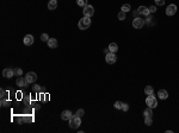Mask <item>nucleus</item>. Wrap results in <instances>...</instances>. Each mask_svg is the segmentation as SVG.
<instances>
[{
  "mask_svg": "<svg viewBox=\"0 0 179 133\" xmlns=\"http://www.w3.org/2000/svg\"><path fill=\"white\" fill-rule=\"evenodd\" d=\"M137 12L140 13V14H142V16H149V8L146 7V6H140V7L137 8Z\"/></svg>",
  "mask_w": 179,
  "mask_h": 133,
  "instance_id": "nucleus-11",
  "label": "nucleus"
},
{
  "mask_svg": "<svg viewBox=\"0 0 179 133\" xmlns=\"http://www.w3.org/2000/svg\"><path fill=\"white\" fill-rule=\"evenodd\" d=\"M48 47L51 48V49H55V48H57V40L55 38H49V40L47 42Z\"/></svg>",
  "mask_w": 179,
  "mask_h": 133,
  "instance_id": "nucleus-15",
  "label": "nucleus"
},
{
  "mask_svg": "<svg viewBox=\"0 0 179 133\" xmlns=\"http://www.w3.org/2000/svg\"><path fill=\"white\" fill-rule=\"evenodd\" d=\"M105 61H106V63H109V64H113V63L117 61L116 54H115V52H109V54H106Z\"/></svg>",
  "mask_w": 179,
  "mask_h": 133,
  "instance_id": "nucleus-5",
  "label": "nucleus"
},
{
  "mask_svg": "<svg viewBox=\"0 0 179 133\" xmlns=\"http://www.w3.org/2000/svg\"><path fill=\"white\" fill-rule=\"evenodd\" d=\"M23 42L25 45H32L34 44V36L32 35H26L25 37H24Z\"/></svg>",
  "mask_w": 179,
  "mask_h": 133,
  "instance_id": "nucleus-10",
  "label": "nucleus"
},
{
  "mask_svg": "<svg viewBox=\"0 0 179 133\" xmlns=\"http://www.w3.org/2000/svg\"><path fill=\"white\" fill-rule=\"evenodd\" d=\"M148 8H149V12H151V13H154V12L156 11L155 6H151V7H148Z\"/></svg>",
  "mask_w": 179,
  "mask_h": 133,
  "instance_id": "nucleus-33",
  "label": "nucleus"
},
{
  "mask_svg": "<svg viewBox=\"0 0 179 133\" xmlns=\"http://www.w3.org/2000/svg\"><path fill=\"white\" fill-rule=\"evenodd\" d=\"M32 90L36 92V93H39V92H42V88H41V86H38V84H35V86L32 87Z\"/></svg>",
  "mask_w": 179,
  "mask_h": 133,
  "instance_id": "nucleus-25",
  "label": "nucleus"
},
{
  "mask_svg": "<svg viewBox=\"0 0 179 133\" xmlns=\"http://www.w3.org/2000/svg\"><path fill=\"white\" fill-rule=\"evenodd\" d=\"M82 13H84V16H86V17H92L94 14L93 6H91V5H87V6H85V7H84V10H82Z\"/></svg>",
  "mask_w": 179,
  "mask_h": 133,
  "instance_id": "nucleus-4",
  "label": "nucleus"
},
{
  "mask_svg": "<svg viewBox=\"0 0 179 133\" xmlns=\"http://www.w3.org/2000/svg\"><path fill=\"white\" fill-rule=\"evenodd\" d=\"M144 124L147 126H151L153 124V120H152V117H146V119H144Z\"/></svg>",
  "mask_w": 179,
  "mask_h": 133,
  "instance_id": "nucleus-22",
  "label": "nucleus"
},
{
  "mask_svg": "<svg viewBox=\"0 0 179 133\" xmlns=\"http://www.w3.org/2000/svg\"><path fill=\"white\" fill-rule=\"evenodd\" d=\"M57 7V1L56 0H49V3H48V8L49 10H55V8Z\"/></svg>",
  "mask_w": 179,
  "mask_h": 133,
  "instance_id": "nucleus-16",
  "label": "nucleus"
},
{
  "mask_svg": "<svg viewBox=\"0 0 179 133\" xmlns=\"http://www.w3.org/2000/svg\"><path fill=\"white\" fill-rule=\"evenodd\" d=\"M84 114H85V112H84V109H81V108L77 110V115H78V117L81 118V117H84Z\"/></svg>",
  "mask_w": 179,
  "mask_h": 133,
  "instance_id": "nucleus-30",
  "label": "nucleus"
},
{
  "mask_svg": "<svg viewBox=\"0 0 179 133\" xmlns=\"http://www.w3.org/2000/svg\"><path fill=\"white\" fill-rule=\"evenodd\" d=\"M72 115H73V113L70 112V110H63L62 113H61V119L62 120H69L70 118H72Z\"/></svg>",
  "mask_w": 179,
  "mask_h": 133,
  "instance_id": "nucleus-12",
  "label": "nucleus"
},
{
  "mask_svg": "<svg viewBox=\"0 0 179 133\" xmlns=\"http://www.w3.org/2000/svg\"><path fill=\"white\" fill-rule=\"evenodd\" d=\"M144 93H146L147 95L153 94V93H154V88H153L152 86H147L146 88H144Z\"/></svg>",
  "mask_w": 179,
  "mask_h": 133,
  "instance_id": "nucleus-18",
  "label": "nucleus"
},
{
  "mask_svg": "<svg viewBox=\"0 0 179 133\" xmlns=\"http://www.w3.org/2000/svg\"><path fill=\"white\" fill-rule=\"evenodd\" d=\"M0 103H1V106H3V107H6V106H8V103H10V102H8L6 99H1V102H0Z\"/></svg>",
  "mask_w": 179,
  "mask_h": 133,
  "instance_id": "nucleus-29",
  "label": "nucleus"
},
{
  "mask_svg": "<svg viewBox=\"0 0 179 133\" xmlns=\"http://www.w3.org/2000/svg\"><path fill=\"white\" fill-rule=\"evenodd\" d=\"M77 4L79 5V6H80V7H85V6H87V0H77Z\"/></svg>",
  "mask_w": 179,
  "mask_h": 133,
  "instance_id": "nucleus-19",
  "label": "nucleus"
},
{
  "mask_svg": "<svg viewBox=\"0 0 179 133\" xmlns=\"http://www.w3.org/2000/svg\"><path fill=\"white\" fill-rule=\"evenodd\" d=\"M13 70H14V75H17V76H22L23 75V70L20 68H14Z\"/></svg>",
  "mask_w": 179,
  "mask_h": 133,
  "instance_id": "nucleus-23",
  "label": "nucleus"
},
{
  "mask_svg": "<svg viewBox=\"0 0 179 133\" xmlns=\"http://www.w3.org/2000/svg\"><path fill=\"white\" fill-rule=\"evenodd\" d=\"M121 10L123 12H125V13H127V12H129L130 10H131V7H130V5H129V4H124V5H122Z\"/></svg>",
  "mask_w": 179,
  "mask_h": 133,
  "instance_id": "nucleus-20",
  "label": "nucleus"
},
{
  "mask_svg": "<svg viewBox=\"0 0 179 133\" xmlns=\"http://www.w3.org/2000/svg\"><path fill=\"white\" fill-rule=\"evenodd\" d=\"M155 4L159 5V6H162L165 4V0H155Z\"/></svg>",
  "mask_w": 179,
  "mask_h": 133,
  "instance_id": "nucleus-31",
  "label": "nucleus"
},
{
  "mask_svg": "<svg viewBox=\"0 0 179 133\" xmlns=\"http://www.w3.org/2000/svg\"><path fill=\"white\" fill-rule=\"evenodd\" d=\"M118 19H120V20H124L125 19V12L121 11L120 13H118Z\"/></svg>",
  "mask_w": 179,
  "mask_h": 133,
  "instance_id": "nucleus-26",
  "label": "nucleus"
},
{
  "mask_svg": "<svg viewBox=\"0 0 179 133\" xmlns=\"http://www.w3.org/2000/svg\"><path fill=\"white\" fill-rule=\"evenodd\" d=\"M3 76L6 78H11L12 76H14V70L13 69H4V71H3Z\"/></svg>",
  "mask_w": 179,
  "mask_h": 133,
  "instance_id": "nucleus-9",
  "label": "nucleus"
},
{
  "mask_svg": "<svg viewBox=\"0 0 179 133\" xmlns=\"http://www.w3.org/2000/svg\"><path fill=\"white\" fill-rule=\"evenodd\" d=\"M143 25H144V20L142 18H135L132 20V26L135 29H142Z\"/></svg>",
  "mask_w": 179,
  "mask_h": 133,
  "instance_id": "nucleus-6",
  "label": "nucleus"
},
{
  "mask_svg": "<svg viewBox=\"0 0 179 133\" xmlns=\"http://www.w3.org/2000/svg\"><path fill=\"white\" fill-rule=\"evenodd\" d=\"M129 109V106L128 103H123V106H122V110H124V112H127V110Z\"/></svg>",
  "mask_w": 179,
  "mask_h": 133,
  "instance_id": "nucleus-32",
  "label": "nucleus"
},
{
  "mask_svg": "<svg viewBox=\"0 0 179 133\" xmlns=\"http://www.w3.org/2000/svg\"><path fill=\"white\" fill-rule=\"evenodd\" d=\"M90 25H91V17L86 16L82 17V19H80L78 23V26L80 30H87L90 28Z\"/></svg>",
  "mask_w": 179,
  "mask_h": 133,
  "instance_id": "nucleus-1",
  "label": "nucleus"
},
{
  "mask_svg": "<svg viewBox=\"0 0 179 133\" xmlns=\"http://www.w3.org/2000/svg\"><path fill=\"white\" fill-rule=\"evenodd\" d=\"M175 12H177V6H175L174 4L168 5L167 8H166V14H167V16H173Z\"/></svg>",
  "mask_w": 179,
  "mask_h": 133,
  "instance_id": "nucleus-8",
  "label": "nucleus"
},
{
  "mask_svg": "<svg viewBox=\"0 0 179 133\" xmlns=\"http://www.w3.org/2000/svg\"><path fill=\"white\" fill-rule=\"evenodd\" d=\"M68 121H69L70 128H78L79 126L81 125V119H80V117H78L77 114H75V115H72V118H70Z\"/></svg>",
  "mask_w": 179,
  "mask_h": 133,
  "instance_id": "nucleus-2",
  "label": "nucleus"
},
{
  "mask_svg": "<svg viewBox=\"0 0 179 133\" xmlns=\"http://www.w3.org/2000/svg\"><path fill=\"white\" fill-rule=\"evenodd\" d=\"M152 109H153V108H151V107H148L147 109H146V110H144V112H143L144 117H152V115H153Z\"/></svg>",
  "mask_w": 179,
  "mask_h": 133,
  "instance_id": "nucleus-21",
  "label": "nucleus"
},
{
  "mask_svg": "<svg viewBox=\"0 0 179 133\" xmlns=\"http://www.w3.org/2000/svg\"><path fill=\"white\" fill-rule=\"evenodd\" d=\"M122 106H123V103H122L121 101L115 102V108H117V109H122Z\"/></svg>",
  "mask_w": 179,
  "mask_h": 133,
  "instance_id": "nucleus-27",
  "label": "nucleus"
},
{
  "mask_svg": "<svg viewBox=\"0 0 179 133\" xmlns=\"http://www.w3.org/2000/svg\"><path fill=\"white\" fill-rule=\"evenodd\" d=\"M158 98H159L160 100H166V99L168 98V93L165 89H160L159 92H158Z\"/></svg>",
  "mask_w": 179,
  "mask_h": 133,
  "instance_id": "nucleus-13",
  "label": "nucleus"
},
{
  "mask_svg": "<svg viewBox=\"0 0 179 133\" xmlns=\"http://www.w3.org/2000/svg\"><path fill=\"white\" fill-rule=\"evenodd\" d=\"M109 50H110V52H116V51L118 50L117 44L116 43H110L109 44Z\"/></svg>",
  "mask_w": 179,
  "mask_h": 133,
  "instance_id": "nucleus-17",
  "label": "nucleus"
},
{
  "mask_svg": "<svg viewBox=\"0 0 179 133\" xmlns=\"http://www.w3.org/2000/svg\"><path fill=\"white\" fill-rule=\"evenodd\" d=\"M146 105H147L148 107H151V108H155L156 106H158V100H156L155 96L153 94L148 95L147 99H146Z\"/></svg>",
  "mask_w": 179,
  "mask_h": 133,
  "instance_id": "nucleus-3",
  "label": "nucleus"
},
{
  "mask_svg": "<svg viewBox=\"0 0 179 133\" xmlns=\"http://www.w3.org/2000/svg\"><path fill=\"white\" fill-rule=\"evenodd\" d=\"M41 40H42V42H48V40H49V36H48L47 33H42V35H41Z\"/></svg>",
  "mask_w": 179,
  "mask_h": 133,
  "instance_id": "nucleus-24",
  "label": "nucleus"
},
{
  "mask_svg": "<svg viewBox=\"0 0 179 133\" xmlns=\"http://www.w3.org/2000/svg\"><path fill=\"white\" fill-rule=\"evenodd\" d=\"M0 94H1V95H0L1 99H5L6 96H7V92H6L5 89H1V90H0Z\"/></svg>",
  "mask_w": 179,
  "mask_h": 133,
  "instance_id": "nucleus-28",
  "label": "nucleus"
},
{
  "mask_svg": "<svg viewBox=\"0 0 179 133\" xmlns=\"http://www.w3.org/2000/svg\"><path fill=\"white\" fill-rule=\"evenodd\" d=\"M26 82L27 84L29 83H34L37 80V75H36V73H34V71H30V73H27L26 74Z\"/></svg>",
  "mask_w": 179,
  "mask_h": 133,
  "instance_id": "nucleus-7",
  "label": "nucleus"
},
{
  "mask_svg": "<svg viewBox=\"0 0 179 133\" xmlns=\"http://www.w3.org/2000/svg\"><path fill=\"white\" fill-rule=\"evenodd\" d=\"M16 84L18 87H25L27 84V82H26V78L25 77H22V76H20V77H18L17 78V81H16Z\"/></svg>",
  "mask_w": 179,
  "mask_h": 133,
  "instance_id": "nucleus-14",
  "label": "nucleus"
}]
</instances>
